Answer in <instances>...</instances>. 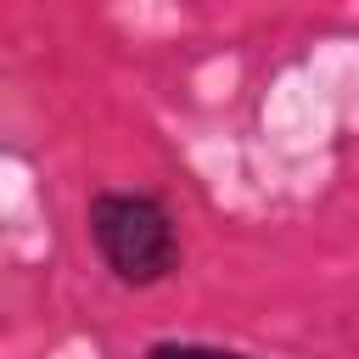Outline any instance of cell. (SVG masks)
<instances>
[{"label": "cell", "instance_id": "2", "mask_svg": "<svg viewBox=\"0 0 359 359\" xmlns=\"http://www.w3.org/2000/svg\"><path fill=\"white\" fill-rule=\"evenodd\" d=\"M146 359H252L241 348H213V342H151Z\"/></svg>", "mask_w": 359, "mask_h": 359}, {"label": "cell", "instance_id": "1", "mask_svg": "<svg viewBox=\"0 0 359 359\" xmlns=\"http://www.w3.org/2000/svg\"><path fill=\"white\" fill-rule=\"evenodd\" d=\"M84 224H90V241H95V252L118 286L146 292L180 269L174 213L151 191H95Z\"/></svg>", "mask_w": 359, "mask_h": 359}]
</instances>
